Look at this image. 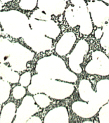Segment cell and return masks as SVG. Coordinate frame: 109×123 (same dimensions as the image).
Here are the masks:
<instances>
[{
    "label": "cell",
    "mask_w": 109,
    "mask_h": 123,
    "mask_svg": "<svg viewBox=\"0 0 109 123\" xmlns=\"http://www.w3.org/2000/svg\"><path fill=\"white\" fill-rule=\"evenodd\" d=\"M75 86L70 82L48 78L36 74L31 78L27 90L31 94L44 93L50 98L57 100L65 99L72 95Z\"/></svg>",
    "instance_id": "1"
},
{
    "label": "cell",
    "mask_w": 109,
    "mask_h": 123,
    "mask_svg": "<svg viewBox=\"0 0 109 123\" xmlns=\"http://www.w3.org/2000/svg\"><path fill=\"white\" fill-rule=\"evenodd\" d=\"M35 71L37 74L53 80L70 83H75L78 80L77 76L67 68L65 61L54 55L38 60L35 66Z\"/></svg>",
    "instance_id": "2"
},
{
    "label": "cell",
    "mask_w": 109,
    "mask_h": 123,
    "mask_svg": "<svg viewBox=\"0 0 109 123\" xmlns=\"http://www.w3.org/2000/svg\"><path fill=\"white\" fill-rule=\"evenodd\" d=\"M0 25L6 34L12 38H22L31 29L29 19L17 10L0 11Z\"/></svg>",
    "instance_id": "3"
},
{
    "label": "cell",
    "mask_w": 109,
    "mask_h": 123,
    "mask_svg": "<svg viewBox=\"0 0 109 123\" xmlns=\"http://www.w3.org/2000/svg\"><path fill=\"white\" fill-rule=\"evenodd\" d=\"M65 19L71 28L79 26V31L84 35L91 34L93 30V21L87 8V5L69 6L65 10Z\"/></svg>",
    "instance_id": "4"
},
{
    "label": "cell",
    "mask_w": 109,
    "mask_h": 123,
    "mask_svg": "<svg viewBox=\"0 0 109 123\" xmlns=\"http://www.w3.org/2000/svg\"><path fill=\"white\" fill-rule=\"evenodd\" d=\"M34 56V52L19 42H13L6 63H8L10 67L14 71L21 73L27 69V63L33 60Z\"/></svg>",
    "instance_id": "5"
},
{
    "label": "cell",
    "mask_w": 109,
    "mask_h": 123,
    "mask_svg": "<svg viewBox=\"0 0 109 123\" xmlns=\"http://www.w3.org/2000/svg\"><path fill=\"white\" fill-rule=\"evenodd\" d=\"M22 38L25 44L37 53L45 52L52 48V38L31 28Z\"/></svg>",
    "instance_id": "6"
},
{
    "label": "cell",
    "mask_w": 109,
    "mask_h": 123,
    "mask_svg": "<svg viewBox=\"0 0 109 123\" xmlns=\"http://www.w3.org/2000/svg\"><path fill=\"white\" fill-rule=\"evenodd\" d=\"M85 71L87 74L107 76L109 75V58L104 53L95 51L92 53L91 60L86 65Z\"/></svg>",
    "instance_id": "7"
},
{
    "label": "cell",
    "mask_w": 109,
    "mask_h": 123,
    "mask_svg": "<svg viewBox=\"0 0 109 123\" xmlns=\"http://www.w3.org/2000/svg\"><path fill=\"white\" fill-rule=\"evenodd\" d=\"M89 49V45L86 40L81 39L76 43L72 52L68 55L69 67L72 72L78 74L82 73L81 64Z\"/></svg>",
    "instance_id": "8"
},
{
    "label": "cell",
    "mask_w": 109,
    "mask_h": 123,
    "mask_svg": "<svg viewBox=\"0 0 109 123\" xmlns=\"http://www.w3.org/2000/svg\"><path fill=\"white\" fill-rule=\"evenodd\" d=\"M87 8L94 25L98 28L103 27L109 21V6L103 1H88Z\"/></svg>",
    "instance_id": "9"
},
{
    "label": "cell",
    "mask_w": 109,
    "mask_h": 123,
    "mask_svg": "<svg viewBox=\"0 0 109 123\" xmlns=\"http://www.w3.org/2000/svg\"><path fill=\"white\" fill-rule=\"evenodd\" d=\"M40 111V107L35 103L34 98L30 95L24 96L16 110L13 123H26L31 117Z\"/></svg>",
    "instance_id": "10"
},
{
    "label": "cell",
    "mask_w": 109,
    "mask_h": 123,
    "mask_svg": "<svg viewBox=\"0 0 109 123\" xmlns=\"http://www.w3.org/2000/svg\"><path fill=\"white\" fill-rule=\"evenodd\" d=\"M29 19L31 28L45 35L52 40L57 39L61 33L59 25L52 19L39 20L32 17H29Z\"/></svg>",
    "instance_id": "11"
},
{
    "label": "cell",
    "mask_w": 109,
    "mask_h": 123,
    "mask_svg": "<svg viewBox=\"0 0 109 123\" xmlns=\"http://www.w3.org/2000/svg\"><path fill=\"white\" fill-rule=\"evenodd\" d=\"M96 99L93 102H87L88 104L96 111L109 101V80L103 79L98 81L96 85Z\"/></svg>",
    "instance_id": "12"
},
{
    "label": "cell",
    "mask_w": 109,
    "mask_h": 123,
    "mask_svg": "<svg viewBox=\"0 0 109 123\" xmlns=\"http://www.w3.org/2000/svg\"><path fill=\"white\" fill-rule=\"evenodd\" d=\"M67 5V0H38L37 6L48 15L63 14Z\"/></svg>",
    "instance_id": "13"
},
{
    "label": "cell",
    "mask_w": 109,
    "mask_h": 123,
    "mask_svg": "<svg viewBox=\"0 0 109 123\" xmlns=\"http://www.w3.org/2000/svg\"><path fill=\"white\" fill-rule=\"evenodd\" d=\"M76 40V37L72 31H68L62 35L55 46V52L58 55H67L72 49Z\"/></svg>",
    "instance_id": "14"
},
{
    "label": "cell",
    "mask_w": 109,
    "mask_h": 123,
    "mask_svg": "<svg viewBox=\"0 0 109 123\" xmlns=\"http://www.w3.org/2000/svg\"><path fill=\"white\" fill-rule=\"evenodd\" d=\"M45 123H68L69 115L67 108L65 106H59L50 110L44 117Z\"/></svg>",
    "instance_id": "15"
},
{
    "label": "cell",
    "mask_w": 109,
    "mask_h": 123,
    "mask_svg": "<svg viewBox=\"0 0 109 123\" xmlns=\"http://www.w3.org/2000/svg\"><path fill=\"white\" fill-rule=\"evenodd\" d=\"M79 97L85 102H93L96 99V91L93 90L91 83L87 79H82L78 84Z\"/></svg>",
    "instance_id": "16"
},
{
    "label": "cell",
    "mask_w": 109,
    "mask_h": 123,
    "mask_svg": "<svg viewBox=\"0 0 109 123\" xmlns=\"http://www.w3.org/2000/svg\"><path fill=\"white\" fill-rule=\"evenodd\" d=\"M71 110L76 115L84 119L91 118L98 113L87 102L85 101L74 102L71 105Z\"/></svg>",
    "instance_id": "17"
},
{
    "label": "cell",
    "mask_w": 109,
    "mask_h": 123,
    "mask_svg": "<svg viewBox=\"0 0 109 123\" xmlns=\"http://www.w3.org/2000/svg\"><path fill=\"white\" fill-rule=\"evenodd\" d=\"M17 106L13 102H8L3 106L0 113V123H13L16 115Z\"/></svg>",
    "instance_id": "18"
},
{
    "label": "cell",
    "mask_w": 109,
    "mask_h": 123,
    "mask_svg": "<svg viewBox=\"0 0 109 123\" xmlns=\"http://www.w3.org/2000/svg\"><path fill=\"white\" fill-rule=\"evenodd\" d=\"M0 77L12 84L19 83L20 79L19 73L5 63H0Z\"/></svg>",
    "instance_id": "19"
},
{
    "label": "cell",
    "mask_w": 109,
    "mask_h": 123,
    "mask_svg": "<svg viewBox=\"0 0 109 123\" xmlns=\"http://www.w3.org/2000/svg\"><path fill=\"white\" fill-rule=\"evenodd\" d=\"M13 42L5 37H0V63H6Z\"/></svg>",
    "instance_id": "20"
},
{
    "label": "cell",
    "mask_w": 109,
    "mask_h": 123,
    "mask_svg": "<svg viewBox=\"0 0 109 123\" xmlns=\"http://www.w3.org/2000/svg\"><path fill=\"white\" fill-rule=\"evenodd\" d=\"M11 92V85L10 83L3 79L0 78V104L5 103L8 100Z\"/></svg>",
    "instance_id": "21"
},
{
    "label": "cell",
    "mask_w": 109,
    "mask_h": 123,
    "mask_svg": "<svg viewBox=\"0 0 109 123\" xmlns=\"http://www.w3.org/2000/svg\"><path fill=\"white\" fill-rule=\"evenodd\" d=\"M33 98L35 103L41 108H46L50 105L51 103L49 96L44 93H38L34 94Z\"/></svg>",
    "instance_id": "22"
},
{
    "label": "cell",
    "mask_w": 109,
    "mask_h": 123,
    "mask_svg": "<svg viewBox=\"0 0 109 123\" xmlns=\"http://www.w3.org/2000/svg\"><path fill=\"white\" fill-rule=\"evenodd\" d=\"M103 34L100 40L101 47L109 51V21L103 26Z\"/></svg>",
    "instance_id": "23"
},
{
    "label": "cell",
    "mask_w": 109,
    "mask_h": 123,
    "mask_svg": "<svg viewBox=\"0 0 109 123\" xmlns=\"http://www.w3.org/2000/svg\"><path fill=\"white\" fill-rule=\"evenodd\" d=\"M38 5V0H21L19 3L20 8L23 10L32 11Z\"/></svg>",
    "instance_id": "24"
},
{
    "label": "cell",
    "mask_w": 109,
    "mask_h": 123,
    "mask_svg": "<svg viewBox=\"0 0 109 123\" xmlns=\"http://www.w3.org/2000/svg\"><path fill=\"white\" fill-rule=\"evenodd\" d=\"M98 118L99 123H109V101L100 108Z\"/></svg>",
    "instance_id": "25"
},
{
    "label": "cell",
    "mask_w": 109,
    "mask_h": 123,
    "mask_svg": "<svg viewBox=\"0 0 109 123\" xmlns=\"http://www.w3.org/2000/svg\"><path fill=\"white\" fill-rule=\"evenodd\" d=\"M11 94H12L13 98L15 99H21L22 98L24 97L26 94V90L24 86L22 85H17L13 88Z\"/></svg>",
    "instance_id": "26"
},
{
    "label": "cell",
    "mask_w": 109,
    "mask_h": 123,
    "mask_svg": "<svg viewBox=\"0 0 109 123\" xmlns=\"http://www.w3.org/2000/svg\"><path fill=\"white\" fill-rule=\"evenodd\" d=\"M30 17L39 19V20H50V19H52L51 15H48L39 8L33 11V12L31 14Z\"/></svg>",
    "instance_id": "27"
},
{
    "label": "cell",
    "mask_w": 109,
    "mask_h": 123,
    "mask_svg": "<svg viewBox=\"0 0 109 123\" xmlns=\"http://www.w3.org/2000/svg\"><path fill=\"white\" fill-rule=\"evenodd\" d=\"M31 78H32V76H31V74L30 72H29V71L25 72L20 76L19 83L22 86L27 87L31 83Z\"/></svg>",
    "instance_id": "28"
},
{
    "label": "cell",
    "mask_w": 109,
    "mask_h": 123,
    "mask_svg": "<svg viewBox=\"0 0 109 123\" xmlns=\"http://www.w3.org/2000/svg\"><path fill=\"white\" fill-rule=\"evenodd\" d=\"M27 123H43V121H42V119H40V117L36 115H33L32 117H30V119H29Z\"/></svg>",
    "instance_id": "29"
},
{
    "label": "cell",
    "mask_w": 109,
    "mask_h": 123,
    "mask_svg": "<svg viewBox=\"0 0 109 123\" xmlns=\"http://www.w3.org/2000/svg\"><path fill=\"white\" fill-rule=\"evenodd\" d=\"M103 30L101 28H98V29H96L94 31V36H95V38L96 39H99V38H101L103 36Z\"/></svg>",
    "instance_id": "30"
},
{
    "label": "cell",
    "mask_w": 109,
    "mask_h": 123,
    "mask_svg": "<svg viewBox=\"0 0 109 123\" xmlns=\"http://www.w3.org/2000/svg\"><path fill=\"white\" fill-rule=\"evenodd\" d=\"M2 2H3V3H8V2L11 1L12 0H1Z\"/></svg>",
    "instance_id": "31"
},
{
    "label": "cell",
    "mask_w": 109,
    "mask_h": 123,
    "mask_svg": "<svg viewBox=\"0 0 109 123\" xmlns=\"http://www.w3.org/2000/svg\"><path fill=\"white\" fill-rule=\"evenodd\" d=\"M3 2L1 1V0H0V11H1V9H2V6H3Z\"/></svg>",
    "instance_id": "32"
},
{
    "label": "cell",
    "mask_w": 109,
    "mask_h": 123,
    "mask_svg": "<svg viewBox=\"0 0 109 123\" xmlns=\"http://www.w3.org/2000/svg\"><path fill=\"white\" fill-rule=\"evenodd\" d=\"M103 2H105V3H107L109 6V0H102Z\"/></svg>",
    "instance_id": "33"
},
{
    "label": "cell",
    "mask_w": 109,
    "mask_h": 123,
    "mask_svg": "<svg viewBox=\"0 0 109 123\" xmlns=\"http://www.w3.org/2000/svg\"><path fill=\"white\" fill-rule=\"evenodd\" d=\"M1 33H2V28H1V25H0V37H1Z\"/></svg>",
    "instance_id": "34"
},
{
    "label": "cell",
    "mask_w": 109,
    "mask_h": 123,
    "mask_svg": "<svg viewBox=\"0 0 109 123\" xmlns=\"http://www.w3.org/2000/svg\"><path fill=\"white\" fill-rule=\"evenodd\" d=\"M1 104H0V113H1Z\"/></svg>",
    "instance_id": "35"
},
{
    "label": "cell",
    "mask_w": 109,
    "mask_h": 123,
    "mask_svg": "<svg viewBox=\"0 0 109 123\" xmlns=\"http://www.w3.org/2000/svg\"><path fill=\"white\" fill-rule=\"evenodd\" d=\"M86 1H95V0H86Z\"/></svg>",
    "instance_id": "36"
}]
</instances>
